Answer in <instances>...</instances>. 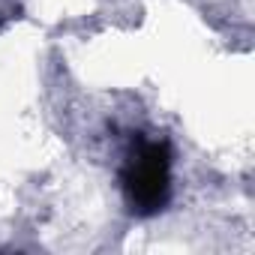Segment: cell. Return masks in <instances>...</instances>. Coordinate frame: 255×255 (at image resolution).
Listing matches in <instances>:
<instances>
[{"mask_svg":"<svg viewBox=\"0 0 255 255\" xmlns=\"http://www.w3.org/2000/svg\"><path fill=\"white\" fill-rule=\"evenodd\" d=\"M123 195L138 216H153L171 195V150L165 141H138L120 171Z\"/></svg>","mask_w":255,"mask_h":255,"instance_id":"cell-1","label":"cell"}]
</instances>
